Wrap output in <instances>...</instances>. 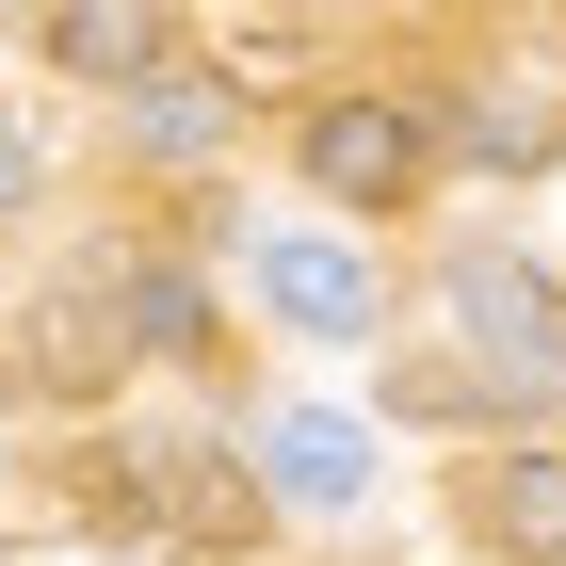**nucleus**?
<instances>
[{
  "label": "nucleus",
  "mask_w": 566,
  "mask_h": 566,
  "mask_svg": "<svg viewBox=\"0 0 566 566\" xmlns=\"http://www.w3.org/2000/svg\"><path fill=\"white\" fill-rule=\"evenodd\" d=\"M421 421H534V405H566V307L534 292L502 243H470V260L437 275V340L389 373Z\"/></svg>",
  "instance_id": "1"
},
{
  "label": "nucleus",
  "mask_w": 566,
  "mask_h": 566,
  "mask_svg": "<svg viewBox=\"0 0 566 566\" xmlns=\"http://www.w3.org/2000/svg\"><path fill=\"white\" fill-rule=\"evenodd\" d=\"M97 518H130V534H178V551H243L260 534V453H227V437H130V453H97L82 470Z\"/></svg>",
  "instance_id": "2"
},
{
  "label": "nucleus",
  "mask_w": 566,
  "mask_h": 566,
  "mask_svg": "<svg viewBox=\"0 0 566 566\" xmlns=\"http://www.w3.org/2000/svg\"><path fill=\"white\" fill-rule=\"evenodd\" d=\"M292 163H307V195H340V211H405L437 178V114H405V97H324L292 130Z\"/></svg>",
  "instance_id": "3"
},
{
  "label": "nucleus",
  "mask_w": 566,
  "mask_h": 566,
  "mask_svg": "<svg viewBox=\"0 0 566 566\" xmlns=\"http://www.w3.org/2000/svg\"><path fill=\"white\" fill-rule=\"evenodd\" d=\"M260 307L292 340H373V260L324 227H260Z\"/></svg>",
  "instance_id": "4"
},
{
  "label": "nucleus",
  "mask_w": 566,
  "mask_h": 566,
  "mask_svg": "<svg viewBox=\"0 0 566 566\" xmlns=\"http://www.w3.org/2000/svg\"><path fill=\"white\" fill-rule=\"evenodd\" d=\"M260 485L307 502V518L373 502V421H340V405H275V421H260Z\"/></svg>",
  "instance_id": "5"
},
{
  "label": "nucleus",
  "mask_w": 566,
  "mask_h": 566,
  "mask_svg": "<svg viewBox=\"0 0 566 566\" xmlns=\"http://www.w3.org/2000/svg\"><path fill=\"white\" fill-rule=\"evenodd\" d=\"M130 307H114V275H65V292L33 307V340H17V373H33V389H114V373H130Z\"/></svg>",
  "instance_id": "6"
},
{
  "label": "nucleus",
  "mask_w": 566,
  "mask_h": 566,
  "mask_svg": "<svg viewBox=\"0 0 566 566\" xmlns=\"http://www.w3.org/2000/svg\"><path fill=\"white\" fill-rule=\"evenodd\" d=\"M470 534L518 551V566H551L566 551V453H485L470 470Z\"/></svg>",
  "instance_id": "7"
},
{
  "label": "nucleus",
  "mask_w": 566,
  "mask_h": 566,
  "mask_svg": "<svg viewBox=\"0 0 566 566\" xmlns=\"http://www.w3.org/2000/svg\"><path fill=\"white\" fill-rule=\"evenodd\" d=\"M49 65L146 97V82H163V0H49Z\"/></svg>",
  "instance_id": "8"
},
{
  "label": "nucleus",
  "mask_w": 566,
  "mask_h": 566,
  "mask_svg": "<svg viewBox=\"0 0 566 566\" xmlns=\"http://www.w3.org/2000/svg\"><path fill=\"white\" fill-rule=\"evenodd\" d=\"M114 307H130L146 356H195V340H211V307H195V275H178V260H114Z\"/></svg>",
  "instance_id": "9"
},
{
  "label": "nucleus",
  "mask_w": 566,
  "mask_h": 566,
  "mask_svg": "<svg viewBox=\"0 0 566 566\" xmlns=\"http://www.w3.org/2000/svg\"><path fill=\"white\" fill-rule=\"evenodd\" d=\"M130 146H163V163H195V146H227V82H195V65H163V82L130 97Z\"/></svg>",
  "instance_id": "10"
},
{
  "label": "nucleus",
  "mask_w": 566,
  "mask_h": 566,
  "mask_svg": "<svg viewBox=\"0 0 566 566\" xmlns=\"http://www.w3.org/2000/svg\"><path fill=\"white\" fill-rule=\"evenodd\" d=\"M437 146H470L485 178H534V163H551V114H534V97H453V130H437Z\"/></svg>",
  "instance_id": "11"
},
{
  "label": "nucleus",
  "mask_w": 566,
  "mask_h": 566,
  "mask_svg": "<svg viewBox=\"0 0 566 566\" xmlns=\"http://www.w3.org/2000/svg\"><path fill=\"white\" fill-rule=\"evenodd\" d=\"M17 178H33V146H17V130H0V211H17Z\"/></svg>",
  "instance_id": "12"
}]
</instances>
